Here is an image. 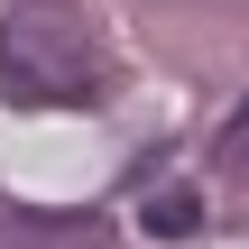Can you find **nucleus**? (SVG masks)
I'll list each match as a JSON object with an SVG mask.
<instances>
[{
	"mask_svg": "<svg viewBox=\"0 0 249 249\" xmlns=\"http://www.w3.org/2000/svg\"><path fill=\"white\" fill-rule=\"evenodd\" d=\"M139 222H148L157 240H185V231H203V194H194V185H157V194L139 203Z\"/></svg>",
	"mask_w": 249,
	"mask_h": 249,
	"instance_id": "obj_2",
	"label": "nucleus"
},
{
	"mask_svg": "<svg viewBox=\"0 0 249 249\" xmlns=\"http://www.w3.org/2000/svg\"><path fill=\"white\" fill-rule=\"evenodd\" d=\"M0 102H18V111L102 102V46L74 0H18L0 18Z\"/></svg>",
	"mask_w": 249,
	"mask_h": 249,
	"instance_id": "obj_1",
	"label": "nucleus"
},
{
	"mask_svg": "<svg viewBox=\"0 0 249 249\" xmlns=\"http://www.w3.org/2000/svg\"><path fill=\"white\" fill-rule=\"evenodd\" d=\"M213 157H222V176H249V102L222 120V139H213Z\"/></svg>",
	"mask_w": 249,
	"mask_h": 249,
	"instance_id": "obj_4",
	"label": "nucleus"
},
{
	"mask_svg": "<svg viewBox=\"0 0 249 249\" xmlns=\"http://www.w3.org/2000/svg\"><path fill=\"white\" fill-rule=\"evenodd\" d=\"M0 249H102V222H9Z\"/></svg>",
	"mask_w": 249,
	"mask_h": 249,
	"instance_id": "obj_3",
	"label": "nucleus"
}]
</instances>
